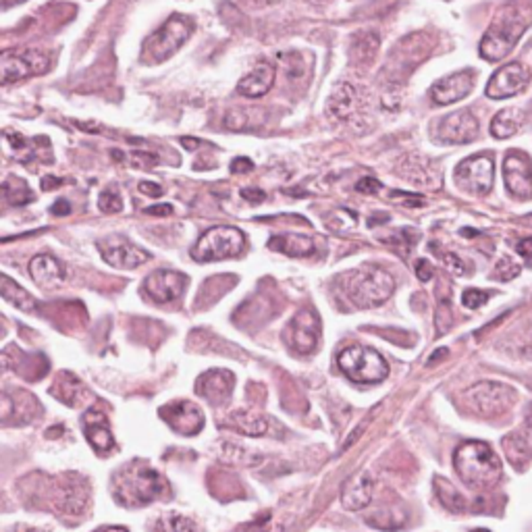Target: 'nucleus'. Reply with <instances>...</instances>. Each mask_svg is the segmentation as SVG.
I'll use <instances>...</instances> for the list:
<instances>
[{
    "mask_svg": "<svg viewBox=\"0 0 532 532\" xmlns=\"http://www.w3.org/2000/svg\"><path fill=\"white\" fill-rule=\"evenodd\" d=\"M112 495L123 508H144L169 495V483L145 461L125 464L112 478Z\"/></svg>",
    "mask_w": 532,
    "mask_h": 532,
    "instance_id": "obj_1",
    "label": "nucleus"
},
{
    "mask_svg": "<svg viewBox=\"0 0 532 532\" xmlns=\"http://www.w3.org/2000/svg\"><path fill=\"white\" fill-rule=\"evenodd\" d=\"M453 468L470 489H491L503 474L502 460L485 441L461 443L453 453Z\"/></svg>",
    "mask_w": 532,
    "mask_h": 532,
    "instance_id": "obj_2",
    "label": "nucleus"
},
{
    "mask_svg": "<svg viewBox=\"0 0 532 532\" xmlns=\"http://www.w3.org/2000/svg\"><path fill=\"white\" fill-rule=\"evenodd\" d=\"M341 287L356 308H377L395 291V278L377 264H362L341 277Z\"/></svg>",
    "mask_w": 532,
    "mask_h": 532,
    "instance_id": "obj_3",
    "label": "nucleus"
},
{
    "mask_svg": "<svg viewBox=\"0 0 532 532\" xmlns=\"http://www.w3.org/2000/svg\"><path fill=\"white\" fill-rule=\"evenodd\" d=\"M194 31L192 19L186 15H170L150 37H145L142 48V61L145 65H161L170 59Z\"/></svg>",
    "mask_w": 532,
    "mask_h": 532,
    "instance_id": "obj_4",
    "label": "nucleus"
},
{
    "mask_svg": "<svg viewBox=\"0 0 532 532\" xmlns=\"http://www.w3.org/2000/svg\"><path fill=\"white\" fill-rule=\"evenodd\" d=\"M337 366L352 378L353 383L375 385L389 375V364L381 353L369 345L353 344L339 352Z\"/></svg>",
    "mask_w": 532,
    "mask_h": 532,
    "instance_id": "obj_5",
    "label": "nucleus"
},
{
    "mask_svg": "<svg viewBox=\"0 0 532 532\" xmlns=\"http://www.w3.org/2000/svg\"><path fill=\"white\" fill-rule=\"evenodd\" d=\"M245 248V236L242 229L229 225H219L200 236L192 248V258L198 262H214L236 258Z\"/></svg>",
    "mask_w": 532,
    "mask_h": 532,
    "instance_id": "obj_6",
    "label": "nucleus"
},
{
    "mask_svg": "<svg viewBox=\"0 0 532 532\" xmlns=\"http://www.w3.org/2000/svg\"><path fill=\"white\" fill-rule=\"evenodd\" d=\"M461 402L472 414L495 418L505 414L516 403V389L497 381H480L464 391Z\"/></svg>",
    "mask_w": 532,
    "mask_h": 532,
    "instance_id": "obj_7",
    "label": "nucleus"
},
{
    "mask_svg": "<svg viewBox=\"0 0 532 532\" xmlns=\"http://www.w3.org/2000/svg\"><path fill=\"white\" fill-rule=\"evenodd\" d=\"M524 29H527V21H522L520 15H516L514 11L502 12L480 40V56L491 62L505 59L520 40Z\"/></svg>",
    "mask_w": 532,
    "mask_h": 532,
    "instance_id": "obj_8",
    "label": "nucleus"
},
{
    "mask_svg": "<svg viewBox=\"0 0 532 532\" xmlns=\"http://www.w3.org/2000/svg\"><path fill=\"white\" fill-rule=\"evenodd\" d=\"M50 67V59L42 50H21V53L0 54V81L4 86L15 84V81L34 78V75L46 73Z\"/></svg>",
    "mask_w": 532,
    "mask_h": 532,
    "instance_id": "obj_9",
    "label": "nucleus"
},
{
    "mask_svg": "<svg viewBox=\"0 0 532 532\" xmlns=\"http://www.w3.org/2000/svg\"><path fill=\"white\" fill-rule=\"evenodd\" d=\"M495 167H493L491 154H477L466 158L455 169V183L468 194L485 195L491 192Z\"/></svg>",
    "mask_w": 532,
    "mask_h": 532,
    "instance_id": "obj_10",
    "label": "nucleus"
},
{
    "mask_svg": "<svg viewBox=\"0 0 532 532\" xmlns=\"http://www.w3.org/2000/svg\"><path fill=\"white\" fill-rule=\"evenodd\" d=\"M283 339L295 353H312L320 339V319L314 310H302L294 316L287 328L283 331Z\"/></svg>",
    "mask_w": 532,
    "mask_h": 532,
    "instance_id": "obj_11",
    "label": "nucleus"
},
{
    "mask_svg": "<svg viewBox=\"0 0 532 532\" xmlns=\"http://www.w3.org/2000/svg\"><path fill=\"white\" fill-rule=\"evenodd\" d=\"M98 250L106 264L115 266V269H137L150 261V254L123 236H109L103 242H98Z\"/></svg>",
    "mask_w": 532,
    "mask_h": 532,
    "instance_id": "obj_12",
    "label": "nucleus"
},
{
    "mask_svg": "<svg viewBox=\"0 0 532 532\" xmlns=\"http://www.w3.org/2000/svg\"><path fill=\"white\" fill-rule=\"evenodd\" d=\"M503 179L508 192L518 200L532 198V161L524 152H510L503 161Z\"/></svg>",
    "mask_w": 532,
    "mask_h": 532,
    "instance_id": "obj_13",
    "label": "nucleus"
},
{
    "mask_svg": "<svg viewBox=\"0 0 532 532\" xmlns=\"http://www.w3.org/2000/svg\"><path fill=\"white\" fill-rule=\"evenodd\" d=\"M530 81V71L522 62H510L493 73V78L486 84V96L491 100H503L520 94Z\"/></svg>",
    "mask_w": 532,
    "mask_h": 532,
    "instance_id": "obj_14",
    "label": "nucleus"
},
{
    "mask_svg": "<svg viewBox=\"0 0 532 532\" xmlns=\"http://www.w3.org/2000/svg\"><path fill=\"white\" fill-rule=\"evenodd\" d=\"M87 503V489L81 478L75 474H67L56 480L54 491V511L62 518H78L84 514V505Z\"/></svg>",
    "mask_w": 532,
    "mask_h": 532,
    "instance_id": "obj_15",
    "label": "nucleus"
},
{
    "mask_svg": "<svg viewBox=\"0 0 532 532\" xmlns=\"http://www.w3.org/2000/svg\"><path fill=\"white\" fill-rule=\"evenodd\" d=\"M40 402L31 394H28V391H3V399H0V420L4 424H25L40 418Z\"/></svg>",
    "mask_w": 532,
    "mask_h": 532,
    "instance_id": "obj_16",
    "label": "nucleus"
},
{
    "mask_svg": "<svg viewBox=\"0 0 532 532\" xmlns=\"http://www.w3.org/2000/svg\"><path fill=\"white\" fill-rule=\"evenodd\" d=\"M478 136V121L472 111L461 109L443 117L436 125V139L443 144H470Z\"/></svg>",
    "mask_w": 532,
    "mask_h": 532,
    "instance_id": "obj_17",
    "label": "nucleus"
},
{
    "mask_svg": "<svg viewBox=\"0 0 532 532\" xmlns=\"http://www.w3.org/2000/svg\"><path fill=\"white\" fill-rule=\"evenodd\" d=\"M158 414H161L162 420L179 435L194 436L204 428V414H202V410L192 402L167 403L158 410Z\"/></svg>",
    "mask_w": 532,
    "mask_h": 532,
    "instance_id": "obj_18",
    "label": "nucleus"
},
{
    "mask_svg": "<svg viewBox=\"0 0 532 532\" xmlns=\"http://www.w3.org/2000/svg\"><path fill=\"white\" fill-rule=\"evenodd\" d=\"M187 287V277L177 270H154L150 277H145L144 291L152 302L169 303L183 295Z\"/></svg>",
    "mask_w": 532,
    "mask_h": 532,
    "instance_id": "obj_19",
    "label": "nucleus"
},
{
    "mask_svg": "<svg viewBox=\"0 0 532 532\" xmlns=\"http://www.w3.org/2000/svg\"><path fill=\"white\" fill-rule=\"evenodd\" d=\"M474 78H477V75H474L472 69H464V71L447 75V78L439 79L433 87H430V98H433V103L439 106L458 103V100L466 98L468 94L472 92Z\"/></svg>",
    "mask_w": 532,
    "mask_h": 532,
    "instance_id": "obj_20",
    "label": "nucleus"
},
{
    "mask_svg": "<svg viewBox=\"0 0 532 532\" xmlns=\"http://www.w3.org/2000/svg\"><path fill=\"white\" fill-rule=\"evenodd\" d=\"M81 428L96 453H109L115 447V436L111 433L109 418L98 408H87L81 418Z\"/></svg>",
    "mask_w": 532,
    "mask_h": 532,
    "instance_id": "obj_21",
    "label": "nucleus"
},
{
    "mask_svg": "<svg viewBox=\"0 0 532 532\" xmlns=\"http://www.w3.org/2000/svg\"><path fill=\"white\" fill-rule=\"evenodd\" d=\"M233 385H236V377L229 370L214 369L200 375L198 381H195V394L204 397L208 403L220 405L231 397Z\"/></svg>",
    "mask_w": 532,
    "mask_h": 532,
    "instance_id": "obj_22",
    "label": "nucleus"
},
{
    "mask_svg": "<svg viewBox=\"0 0 532 532\" xmlns=\"http://www.w3.org/2000/svg\"><path fill=\"white\" fill-rule=\"evenodd\" d=\"M375 495V483H372L369 472H358L352 478L345 480L341 489V505L350 511H360L369 508Z\"/></svg>",
    "mask_w": 532,
    "mask_h": 532,
    "instance_id": "obj_23",
    "label": "nucleus"
},
{
    "mask_svg": "<svg viewBox=\"0 0 532 532\" xmlns=\"http://www.w3.org/2000/svg\"><path fill=\"white\" fill-rule=\"evenodd\" d=\"M29 275L44 289H56L67 281L65 269L50 254H37L36 258H31Z\"/></svg>",
    "mask_w": 532,
    "mask_h": 532,
    "instance_id": "obj_24",
    "label": "nucleus"
},
{
    "mask_svg": "<svg viewBox=\"0 0 532 532\" xmlns=\"http://www.w3.org/2000/svg\"><path fill=\"white\" fill-rule=\"evenodd\" d=\"M275 67L270 62H258L248 75H244L237 84V92L245 98H261L266 92H270L275 84Z\"/></svg>",
    "mask_w": 532,
    "mask_h": 532,
    "instance_id": "obj_25",
    "label": "nucleus"
},
{
    "mask_svg": "<svg viewBox=\"0 0 532 532\" xmlns=\"http://www.w3.org/2000/svg\"><path fill=\"white\" fill-rule=\"evenodd\" d=\"M48 391H50V395L59 399L61 403L69 405V408L79 405L86 397L84 383H81L79 378L73 375V372H67V370H62L54 377V381H53V385H50Z\"/></svg>",
    "mask_w": 532,
    "mask_h": 532,
    "instance_id": "obj_26",
    "label": "nucleus"
},
{
    "mask_svg": "<svg viewBox=\"0 0 532 532\" xmlns=\"http://www.w3.org/2000/svg\"><path fill=\"white\" fill-rule=\"evenodd\" d=\"M227 424L248 436H264L269 433V427H270L269 418L254 410H233L231 414L227 416Z\"/></svg>",
    "mask_w": 532,
    "mask_h": 532,
    "instance_id": "obj_27",
    "label": "nucleus"
},
{
    "mask_svg": "<svg viewBox=\"0 0 532 532\" xmlns=\"http://www.w3.org/2000/svg\"><path fill=\"white\" fill-rule=\"evenodd\" d=\"M269 248L275 252H281L291 258H303L312 256L316 252L314 239L306 236H297V233H281V236H272L269 242Z\"/></svg>",
    "mask_w": 532,
    "mask_h": 532,
    "instance_id": "obj_28",
    "label": "nucleus"
},
{
    "mask_svg": "<svg viewBox=\"0 0 532 532\" xmlns=\"http://www.w3.org/2000/svg\"><path fill=\"white\" fill-rule=\"evenodd\" d=\"M358 104V92L352 84H339L335 87L331 98H328L327 104V112L333 115L339 121H347L353 115Z\"/></svg>",
    "mask_w": 532,
    "mask_h": 532,
    "instance_id": "obj_29",
    "label": "nucleus"
},
{
    "mask_svg": "<svg viewBox=\"0 0 532 532\" xmlns=\"http://www.w3.org/2000/svg\"><path fill=\"white\" fill-rule=\"evenodd\" d=\"M0 294L12 306L23 310V312H34L37 310V300L34 295H29L21 285H17L9 275H0Z\"/></svg>",
    "mask_w": 532,
    "mask_h": 532,
    "instance_id": "obj_30",
    "label": "nucleus"
},
{
    "mask_svg": "<svg viewBox=\"0 0 532 532\" xmlns=\"http://www.w3.org/2000/svg\"><path fill=\"white\" fill-rule=\"evenodd\" d=\"M524 123V112L520 109H505L502 112H497L495 119L491 121V133L493 137L497 139H505L511 137L518 129L522 128Z\"/></svg>",
    "mask_w": 532,
    "mask_h": 532,
    "instance_id": "obj_31",
    "label": "nucleus"
},
{
    "mask_svg": "<svg viewBox=\"0 0 532 532\" xmlns=\"http://www.w3.org/2000/svg\"><path fill=\"white\" fill-rule=\"evenodd\" d=\"M435 485V493H436V499H439L443 508H447L449 511H453V514H461V511H466L468 503L461 493L455 489V486L449 483L447 478L443 477H435L433 480Z\"/></svg>",
    "mask_w": 532,
    "mask_h": 532,
    "instance_id": "obj_32",
    "label": "nucleus"
},
{
    "mask_svg": "<svg viewBox=\"0 0 532 532\" xmlns=\"http://www.w3.org/2000/svg\"><path fill=\"white\" fill-rule=\"evenodd\" d=\"M3 195L11 206H25L36 200V195L29 189L28 183L19 179V177H9V179L3 183Z\"/></svg>",
    "mask_w": 532,
    "mask_h": 532,
    "instance_id": "obj_33",
    "label": "nucleus"
},
{
    "mask_svg": "<svg viewBox=\"0 0 532 532\" xmlns=\"http://www.w3.org/2000/svg\"><path fill=\"white\" fill-rule=\"evenodd\" d=\"M358 223V214L353 211H347V208H337V211L331 212L327 217V227L335 233H347L352 231Z\"/></svg>",
    "mask_w": 532,
    "mask_h": 532,
    "instance_id": "obj_34",
    "label": "nucleus"
},
{
    "mask_svg": "<svg viewBox=\"0 0 532 532\" xmlns=\"http://www.w3.org/2000/svg\"><path fill=\"white\" fill-rule=\"evenodd\" d=\"M156 530L158 532H194V524L189 522L187 518L170 514L158 520Z\"/></svg>",
    "mask_w": 532,
    "mask_h": 532,
    "instance_id": "obj_35",
    "label": "nucleus"
},
{
    "mask_svg": "<svg viewBox=\"0 0 532 532\" xmlns=\"http://www.w3.org/2000/svg\"><path fill=\"white\" fill-rule=\"evenodd\" d=\"M98 208H100V211H103L104 214L121 212V208H123L121 194H119L115 187H106L104 192L100 194V198H98Z\"/></svg>",
    "mask_w": 532,
    "mask_h": 532,
    "instance_id": "obj_36",
    "label": "nucleus"
},
{
    "mask_svg": "<svg viewBox=\"0 0 532 532\" xmlns=\"http://www.w3.org/2000/svg\"><path fill=\"white\" fill-rule=\"evenodd\" d=\"M518 275H520V266L511 262L510 258H502L499 264L495 266V270H493V277H495L497 281H510V278H514Z\"/></svg>",
    "mask_w": 532,
    "mask_h": 532,
    "instance_id": "obj_37",
    "label": "nucleus"
},
{
    "mask_svg": "<svg viewBox=\"0 0 532 532\" xmlns=\"http://www.w3.org/2000/svg\"><path fill=\"white\" fill-rule=\"evenodd\" d=\"M489 297H491L489 291H483V289H466L464 294H461V303H464L466 308L477 310L480 306H485Z\"/></svg>",
    "mask_w": 532,
    "mask_h": 532,
    "instance_id": "obj_38",
    "label": "nucleus"
},
{
    "mask_svg": "<svg viewBox=\"0 0 532 532\" xmlns=\"http://www.w3.org/2000/svg\"><path fill=\"white\" fill-rule=\"evenodd\" d=\"M389 200L397 202V204H402L405 208H420L427 204V200H424V195L420 194H410V192H389Z\"/></svg>",
    "mask_w": 532,
    "mask_h": 532,
    "instance_id": "obj_39",
    "label": "nucleus"
},
{
    "mask_svg": "<svg viewBox=\"0 0 532 532\" xmlns=\"http://www.w3.org/2000/svg\"><path fill=\"white\" fill-rule=\"evenodd\" d=\"M441 261H443V264L447 266L449 270L453 272V275H460V277L466 275V264H464V261H461L460 256L452 254V252H443Z\"/></svg>",
    "mask_w": 532,
    "mask_h": 532,
    "instance_id": "obj_40",
    "label": "nucleus"
},
{
    "mask_svg": "<svg viewBox=\"0 0 532 532\" xmlns=\"http://www.w3.org/2000/svg\"><path fill=\"white\" fill-rule=\"evenodd\" d=\"M158 162L156 154H150V152H133L131 154V164L137 169H152Z\"/></svg>",
    "mask_w": 532,
    "mask_h": 532,
    "instance_id": "obj_41",
    "label": "nucleus"
},
{
    "mask_svg": "<svg viewBox=\"0 0 532 532\" xmlns=\"http://www.w3.org/2000/svg\"><path fill=\"white\" fill-rule=\"evenodd\" d=\"M356 192L360 194H377L381 192V183H378L375 177H364V179H360L356 183Z\"/></svg>",
    "mask_w": 532,
    "mask_h": 532,
    "instance_id": "obj_42",
    "label": "nucleus"
},
{
    "mask_svg": "<svg viewBox=\"0 0 532 532\" xmlns=\"http://www.w3.org/2000/svg\"><path fill=\"white\" fill-rule=\"evenodd\" d=\"M416 275H418V278H420V281H430V278H433V275H435L433 264H430L427 258H420V261L416 262Z\"/></svg>",
    "mask_w": 532,
    "mask_h": 532,
    "instance_id": "obj_43",
    "label": "nucleus"
},
{
    "mask_svg": "<svg viewBox=\"0 0 532 532\" xmlns=\"http://www.w3.org/2000/svg\"><path fill=\"white\" fill-rule=\"evenodd\" d=\"M252 169H254V162H252L250 158H245V156H239V158H236V161L231 162V173H236V175L250 173Z\"/></svg>",
    "mask_w": 532,
    "mask_h": 532,
    "instance_id": "obj_44",
    "label": "nucleus"
},
{
    "mask_svg": "<svg viewBox=\"0 0 532 532\" xmlns=\"http://www.w3.org/2000/svg\"><path fill=\"white\" fill-rule=\"evenodd\" d=\"M242 198L252 202V204H261V202L266 200V194L262 189H256V187H245L242 189Z\"/></svg>",
    "mask_w": 532,
    "mask_h": 532,
    "instance_id": "obj_45",
    "label": "nucleus"
},
{
    "mask_svg": "<svg viewBox=\"0 0 532 532\" xmlns=\"http://www.w3.org/2000/svg\"><path fill=\"white\" fill-rule=\"evenodd\" d=\"M137 187H139V192L145 194V195H152V198H161V195H162V187L158 186V183L142 181Z\"/></svg>",
    "mask_w": 532,
    "mask_h": 532,
    "instance_id": "obj_46",
    "label": "nucleus"
},
{
    "mask_svg": "<svg viewBox=\"0 0 532 532\" xmlns=\"http://www.w3.org/2000/svg\"><path fill=\"white\" fill-rule=\"evenodd\" d=\"M144 212L150 214V217H169V214H173V206H170V204H156V206L145 208Z\"/></svg>",
    "mask_w": 532,
    "mask_h": 532,
    "instance_id": "obj_47",
    "label": "nucleus"
},
{
    "mask_svg": "<svg viewBox=\"0 0 532 532\" xmlns=\"http://www.w3.org/2000/svg\"><path fill=\"white\" fill-rule=\"evenodd\" d=\"M50 212H53L54 217H67V214L71 212V206H69L67 200H56L53 208H50Z\"/></svg>",
    "mask_w": 532,
    "mask_h": 532,
    "instance_id": "obj_48",
    "label": "nucleus"
},
{
    "mask_svg": "<svg viewBox=\"0 0 532 532\" xmlns=\"http://www.w3.org/2000/svg\"><path fill=\"white\" fill-rule=\"evenodd\" d=\"M516 250L518 254L527 258V261H532V239H520V242L516 244Z\"/></svg>",
    "mask_w": 532,
    "mask_h": 532,
    "instance_id": "obj_49",
    "label": "nucleus"
},
{
    "mask_svg": "<svg viewBox=\"0 0 532 532\" xmlns=\"http://www.w3.org/2000/svg\"><path fill=\"white\" fill-rule=\"evenodd\" d=\"M61 186H62V179H59V177H44V179H42L44 192H50V189H56Z\"/></svg>",
    "mask_w": 532,
    "mask_h": 532,
    "instance_id": "obj_50",
    "label": "nucleus"
},
{
    "mask_svg": "<svg viewBox=\"0 0 532 532\" xmlns=\"http://www.w3.org/2000/svg\"><path fill=\"white\" fill-rule=\"evenodd\" d=\"M364 428H366V422H362V424H360V427H358L356 430H353V433H352L350 436H347V441L344 443V452H345V449H347V447H350V445H353V443H356V439H358V436H360V435H362V430H364Z\"/></svg>",
    "mask_w": 532,
    "mask_h": 532,
    "instance_id": "obj_51",
    "label": "nucleus"
},
{
    "mask_svg": "<svg viewBox=\"0 0 532 532\" xmlns=\"http://www.w3.org/2000/svg\"><path fill=\"white\" fill-rule=\"evenodd\" d=\"M447 353H449V350H447V347H441V350H436L435 353H430L428 366H430V364H435V362H439V360H441L443 356H447Z\"/></svg>",
    "mask_w": 532,
    "mask_h": 532,
    "instance_id": "obj_52",
    "label": "nucleus"
},
{
    "mask_svg": "<svg viewBox=\"0 0 532 532\" xmlns=\"http://www.w3.org/2000/svg\"><path fill=\"white\" fill-rule=\"evenodd\" d=\"M181 144H183V145H187L189 150H195V148H198V145H200L198 139H192V137H183V139H181Z\"/></svg>",
    "mask_w": 532,
    "mask_h": 532,
    "instance_id": "obj_53",
    "label": "nucleus"
},
{
    "mask_svg": "<svg viewBox=\"0 0 532 532\" xmlns=\"http://www.w3.org/2000/svg\"><path fill=\"white\" fill-rule=\"evenodd\" d=\"M21 3H25V0H3V9L6 11V9H11V6L21 4Z\"/></svg>",
    "mask_w": 532,
    "mask_h": 532,
    "instance_id": "obj_54",
    "label": "nucleus"
},
{
    "mask_svg": "<svg viewBox=\"0 0 532 532\" xmlns=\"http://www.w3.org/2000/svg\"><path fill=\"white\" fill-rule=\"evenodd\" d=\"M96 532H128V528H123V527H104V528H100Z\"/></svg>",
    "mask_w": 532,
    "mask_h": 532,
    "instance_id": "obj_55",
    "label": "nucleus"
},
{
    "mask_svg": "<svg viewBox=\"0 0 532 532\" xmlns=\"http://www.w3.org/2000/svg\"><path fill=\"white\" fill-rule=\"evenodd\" d=\"M524 418H527V424H528V428L532 430V403L528 405V410H527V416H524Z\"/></svg>",
    "mask_w": 532,
    "mask_h": 532,
    "instance_id": "obj_56",
    "label": "nucleus"
},
{
    "mask_svg": "<svg viewBox=\"0 0 532 532\" xmlns=\"http://www.w3.org/2000/svg\"><path fill=\"white\" fill-rule=\"evenodd\" d=\"M474 532H489V530H474Z\"/></svg>",
    "mask_w": 532,
    "mask_h": 532,
    "instance_id": "obj_57",
    "label": "nucleus"
},
{
    "mask_svg": "<svg viewBox=\"0 0 532 532\" xmlns=\"http://www.w3.org/2000/svg\"><path fill=\"white\" fill-rule=\"evenodd\" d=\"M29 532H44V530H29Z\"/></svg>",
    "mask_w": 532,
    "mask_h": 532,
    "instance_id": "obj_58",
    "label": "nucleus"
}]
</instances>
